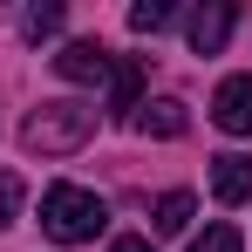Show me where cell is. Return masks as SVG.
<instances>
[{
    "label": "cell",
    "instance_id": "cell-3",
    "mask_svg": "<svg viewBox=\"0 0 252 252\" xmlns=\"http://www.w3.org/2000/svg\"><path fill=\"white\" fill-rule=\"evenodd\" d=\"M116 62L123 55H109L102 41H68L55 55V75L62 82H82V89H116Z\"/></svg>",
    "mask_w": 252,
    "mask_h": 252
},
{
    "label": "cell",
    "instance_id": "cell-13",
    "mask_svg": "<svg viewBox=\"0 0 252 252\" xmlns=\"http://www.w3.org/2000/svg\"><path fill=\"white\" fill-rule=\"evenodd\" d=\"M21 198H28V184H21L14 170H0V232L14 225V211H21Z\"/></svg>",
    "mask_w": 252,
    "mask_h": 252
},
{
    "label": "cell",
    "instance_id": "cell-8",
    "mask_svg": "<svg viewBox=\"0 0 252 252\" xmlns=\"http://www.w3.org/2000/svg\"><path fill=\"white\" fill-rule=\"evenodd\" d=\"M191 211H198V198H191V191H164V198H157V211H150V232L177 239V232L191 225Z\"/></svg>",
    "mask_w": 252,
    "mask_h": 252
},
{
    "label": "cell",
    "instance_id": "cell-5",
    "mask_svg": "<svg viewBox=\"0 0 252 252\" xmlns=\"http://www.w3.org/2000/svg\"><path fill=\"white\" fill-rule=\"evenodd\" d=\"M232 28H239V7H232V0H211V7H198V14L184 21L191 55H218V48L232 41Z\"/></svg>",
    "mask_w": 252,
    "mask_h": 252
},
{
    "label": "cell",
    "instance_id": "cell-2",
    "mask_svg": "<svg viewBox=\"0 0 252 252\" xmlns=\"http://www.w3.org/2000/svg\"><path fill=\"white\" fill-rule=\"evenodd\" d=\"M102 225H109V211L95 191H82V184H48L41 191V232L55 246H89Z\"/></svg>",
    "mask_w": 252,
    "mask_h": 252
},
{
    "label": "cell",
    "instance_id": "cell-11",
    "mask_svg": "<svg viewBox=\"0 0 252 252\" xmlns=\"http://www.w3.org/2000/svg\"><path fill=\"white\" fill-rule=\"evenodd\" d=\"M170 21H177L170 0H136V7H129V28H136V34H157V28H170Z\"/></svg>",
    "mask_w": 252,
    "mask_h": 252
},
{
    "label": "cell",
    "instance_id": "cell-14",
    "mask_svg": "<svg viewBox=\"0 0 252 252\" xmlns=\"http://www.w3.org/2000/svg\"><path fill=\"white\" fill-rule=\"evenodd\" d=\"M109 252H157V246H150V239H136V232H129V239H116V246H109Z\"/></svg>",
    "mask_w": 252,
    "mask_h": 252
},
{
    "label": "cell",
    "instance_id": "cell-1",
    "mask_svg": "<svg viewBox=\"0 0 252 252\" xmlns=\"http://www.w3.org/2000/svg\"><path fill=\"white\" fill-rule=\"evenodd\" d=\"M89 136H95V102H41L21 123V143L34 157H68V150H82Z\"/></svg>",
    "mask_w": 252,
    "mask_h": 252
},
{
    "label": "cell",
    "instance_id": "cell-7",
    "mask_svg": "<svg viewBox=\"0 0 252 252\" xmlns=\"http://www.w3.org/2000/svg\"><path fill=\"white\" fill-rule=\"evenodd\" d=\"M136 129H143V136H184L191 116H184L177 95H157V102H136Z\"/></svg>",
    "mask_w": 252,
    "mask_h": 252
},
{
    "label": "cell",
    "instance_id": "cell-9",
    "mask_svg": "<svg viewBox=\"0 0 252 252\" xmlns=\"http://www.w3.org/2000/svg\"><path fill=\"white\" fill-rule=\"evenodd\" d=\"M136 89H143V62L123 55V62H116V89H109V109L129 116V123H136Z\"/></svg>",
    "mask_w": 252,
    "mask_h": 252
},
{
    "label": "cell",
    "instance_id": "cell-4",
    "mask_svg": "<svg viewBox=\"0 0 252 252\" xmlns=\"http://www.w3.org/2000/svg\"><path fill=\"white\" fill-rule=\"evenodd\" d=\"M211 123L225 136H252V75H225L211 95Z\"/></svg>",
    "mask_w": 252,
    "mask_h": 252
},
{
    "label": "cell",
    "instance_id": "cell-6",
    "mask_svg": "<svg viewBox=\"0 0 252 252\" xmlns=\"http://www.w3.org/2000/svg\"><path fill=\"white\" fill-rule=\"evenodd\" d=\"M211 198L218 205H246L252 198V157H239V150L211 157Z\"/></svg>",
    "mask_w": 252,
    "mask_h": 252
},
{
    "label": "cell",
    "instance_id": "cell-10",
    "mask_svg": "<svg viewBox=\"0 0 252 252\" xmlns=\"http://www.w3.org/2000/svg\"><path fill=\"white\" fill-rule=\"evenodd\" d=\"M62 28V0H34V7H21V34L28 41H41V34H55Z\"/></svg>",
    "mask_w": 252,
    "mask_h": 252
},
{
    "label": "cell",
    "instance_id": "cell-12",
    "mask_svg": "<svg viewBox=\"0 0 252 252\" xmlns=\"http://www.w3.org/2000/svg\"><path fill=\"white\" fill-rule=\"evenodd\" d=\"M184 252H246V239H239V225H205Z\"/></svg>",
    "mask_w": 252,
    "mask_h": 252
}]
</instances>
